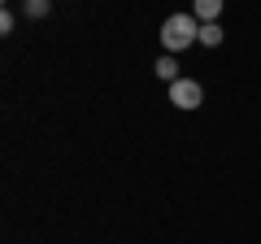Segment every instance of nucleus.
Wrapping results in <instances>:
<instances>
[{"instance_id": "f257e3e1", "label": "nucleus", "mask_w": 261, "mask_h": 244, "mask_svg": "<svg viewBox=\"0 0 261 244\" xmlns=\"http://www.w3.org/2000/svg\"><path fill=\"white\" fill-rule=\"evenodd\" d=\"M196 39H200L196 13H170V18L161 22V44H166V53H183V48H192Z\"/></svg>"}, {"instance_id": "f03ea898", "label": "nucleus", "mask_w": 261, "mask_h": 244, "mask_svg": "<svg viewBox=\"0 0 261 244\" xmlns=\"http://www.w3.org/2000/svg\"><path fill=\"white\" fill-rule=\"evenodd\" d=\"M200 101H205V87L196 83V79L170 83V105H174V109H200Z\"/></svg>"}, {"instance_id": "7ed1b4c3", "label": "nucleus", "mask_w": 261, "mask_h": 244, "mask_svg": "<svg viewBox=\"0 0 261 244\" xmlns=\"http://www.w3.org/2000/svg\"><path fill=\"white\" fill-rule=\"evenodd\" d=\"M152 70H157V79H161V83H178V79H183V75H178V61H174L170 53H161Z\"/></svg>"}, {"instance_id": "20e7f679", "label": "nucleus", "mask_w": 261, "mask_h": 244, "mask_svg": "<svg viewBox=\"0 0 261 244\" xmlns=\"http://www.w3.org/2000/svg\"><path fill=\"white\" fill-rule=\"evenodd\" d=\"M192 13H196L200 22H214L218 13H222V0H196V5H192Z\"/></svg>"}, {"instance_id": "39448f33", "label": "nucleus", "mask_w": 261, "mask_h": 244, "mask_svg": "<svg viewBox=\"0 0 261 244\" xmlns=\"http://www.w3.org/2000/svg\"><path fill=\"white\" fill-rule=\"evenodd\" d=\"M200 44L218 48V44H222V27H218V22H200Z\"/></svg>"}, {"instance_id": "423d86ee", "label": "nucleus", "mask_w": 261, "mask_h": 244, "mask_svg": "<svg viewBox=\"0 0 261 244\" xmlns=\"http://www.w3.org/2000/svg\"><path fill=\"white\" fill-rule=\"evenodd\" d=\"M48 13V0H27V18H44Z\"/></svg>"}]
</instances>
